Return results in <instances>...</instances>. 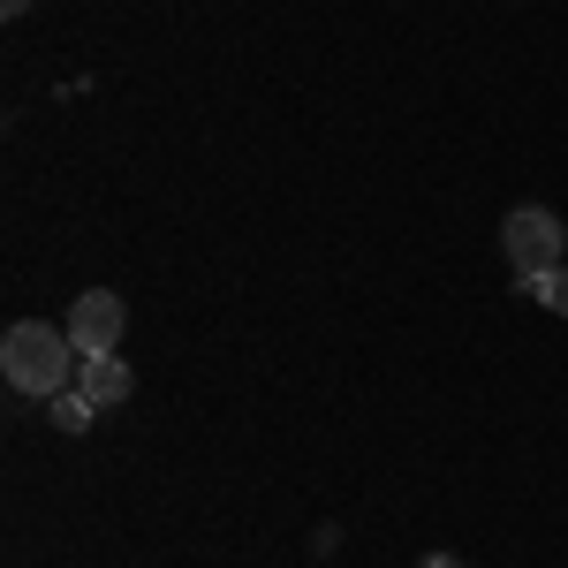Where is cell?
<instances>
[{
	"instance_id": "cell-1",
	"label": "cell",
	"mask_w": 568,
	"mask_h": 568,
	"mask_svg": "<svg viewBox=\"0 0 568 568\" xmlns=\"http://www.w3.org/2000/svg\"><path fill=\"white\" fill-rule=\"evenodd\" d=\"M77 342H69V326H45V318H16L8 334H0V379L16 394H31V402H53L61 387H77Z\"/></svg>"
},
{
	"instance_id": "cell-5",
	"label": "cell",
	"mask_w": 568,
	"mask_h": 568,
	"mask_svg": "<svg viewBox=\"0 0 568 568\" xmlns=\"http://www.w3.org/2000/svg\"><path fill=\"white\" fill-rule=\"evenodd\" d=\"M45 409H53V433H84L91 417H99V402H91L84 387H61L53 402H45Z\"/></svg>"
},
{
	"instance_id": "cell-6",
	"label": "cell",
	"mask_w": 568,
	"mask_h": 568,
	"mask_svg": "<svg viewBox=\"0 0 568 568\" xmlns=\"http://www.w3.org/2000/svg\"><path fill=\"white\" fill-rule=\"evenodd\" d=\"M538 304L554 311V318H568V265H554V273H538V281H524Z\"/></svg>"
},
{
	"instance_id": "cell-7",
	"label": "cell",
	"mask_w": 568,
	"mask_h": 568,
	"mask_svg": "<svg viewBox=\"0 0 568 568\" xmlns=\"http://www.w3.org/2000/svg\"><path fill=\"white\" fill-rule=\"evenodd\" d=\"M417 568H463V561H455V554H425Z\"/></svg>"
},
{
	"instance_id": "cell-4",
	"label": "cell",
	"mask_w": 568,
	"mask_h": 568,
	"mask_svg": "<svg viewBox=\"0 0 568 568\" xmlns=\"http://www.w3.org/2000/svg\"><path fill=\"white\" fill-rule=\"evenodd\" d=\"M77 387H84L99 409H122V402L136 394V372H130L114 349H106V356H84V364H77Z\"/></svg>"
},
{
	"instance_id": "cell-3",
	"label": "cell",
	"mask_w": 568,
	"mask_h": 568,
	"mask_svg": "<svg viewBox=\"0 0 568 568\" xmlns=\"http://www.w3.org/2000/svg\"><path fill=\"white\" fill-rule=\"evenodd\" d=\"M122 326H130V311H122L114 288H84V296L69 304V342H77V356H106L122 342Z\"/></svg>"
},
{
	"instance_id": "cell-2",
	"label": "cell",
	"mask_w": 568,
	"mask_h": 568,
	"mask_svg": "<svg viewBox=\"0 0 568 568\" xmlns=\"http://www.w3.org/2000/svg\"><path fill=\"white\" fill-rule=\"evenodd\" d=\"M500 251H508V265H516L524 281L554 273V265H561V251H568L561 213H554V205H516V213L500 220Z\"/></svg>"
},
{
	"instance_id": "cell-8",
	"label": "cell",
	"mask_w": 568,
	"mask_h": 568,
	"mask_svg": "<svg viewBox=\"0 0 568 568\" xmlns=\"http://www.w3.org/2000/svg\"><path fill=\"white\" fill-rule=\"evenodd\" d=\"M0 8H8V16H23V8H31V0H0Z\"/></svg>"
}]
</instances>
